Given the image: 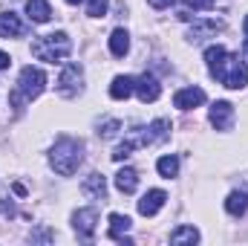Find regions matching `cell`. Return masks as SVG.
<instances>
[{"instance_id": "obj_1", "label": "cell", "mask_w": 248, "mask_h": 246, "mask_svg": "<svg viewBox=\"0 0 248 246\" xmlns=\"http://www.w3.org/2000/svg\"><path fill=\"white\" fill-rule=\"evenodd\" d=\"M81 162H84V142L72 139V136H58L55 145H52V151H49L52 171L61 174V177H72Z\"/></svg>"}, {"instance_id": "obj_2", "label": "cell", "mask_w": 248, "mask_h": 246, "mask_svg": "<svg viewBox=\"0 0 248 246\" xmlns=\"http://www.w3.org/2000/svg\"><path fill=\"white\" fill-rule=\"evenodd\" d=\"M46 90V72L41 70V67H23L20 70V75H17V87L12 90V107L20 113L23 110V105L26 102H32V99H38L41 93Z\"/></svg>"}, {"instance_id": "obj_3", "label": "cell", "mask_w": 248, "mask_h": 246, "mask_svg": "<svg viewBox=\"0 0 248 246\" xmlns=\"http://www.w3.org/2000/svg\"><path fill=\"white\" fill-rule=\"evenodd\" d=\"M69 53H72V41H69L66 32H49V35H41V38L32 41V55L38 61L61 64Z\"/></svg>"}, {"instance_id": "obj_4", "label": "cell", "mask_w": 248, "mask_h": 246, "mask_svg": "<svg viewBox=\"0 0 248 246\" xmlns=\"http://www.w3.org/2000/svg\"><path fill=\"white\" fill-rule=\"evenodd\" d=\"M208 70H211V75H214L222 87H228V90H240V87L248 84V64L240 61V55L225 53L219 61L214 64V67H208Z\"/></svg>"}, {"instance_id": "obj_5", "label": "cell", "mask_w": 248, "mask_h": 246, "mask_svg": "<svg viewBox=\"0 0 248 246\" xmlns=\"http://www.w3.org/2000/svg\"><path fill=\"white\" fill-rule=\"evenodd\" d=\"M81 87H84V67L78 61H69L66 67L61 70V78H58V96L63 99H75L78 93H81Z\"/></svg>"}, {"instance_id": "obj_6", "label": "cell", "mask_w": 248, "mask_h": 246, "mask_svg": "<svg viewBox=\"0 0 248 246\" xmlns=\"http://www.w3.org/2000/svg\"><path fill=\"white\" fill-rule=\"evenodd\" d=\"M95 223H98V209H95V206L78 209V211L72 214V229H75L78 238H84V241H90V238L95 235Z\"/></svg>"}, {"instance_id": "obj_7", "label": "cell", "mask_w": 248, "mask_h": 246, "mask_svg": "<svg viewBox=\"0 0 248 246\" xmlns=\"http://www.w3.org/2000/svg\"><path fill=\"white\" fill-rule=\"evenodd\" d=\"M133 93L147 105V102H156V99L162 96V84H159V78H156V75L144 72V75H139V78H136V90H133Z\"/></svg>"}, {"instance_id": "obj_8", "label": "cell", "mask_w": 248, "mask_h": 246, "mask_svg": "<svg viewBox=\"0 0 248 246\" xmlns=\"http://www.w3.org/2000/svg\"><path fill=\"white\" fill-rule=\"evenodd\" d=\"M199 105H205V90L202 87H182L173 96V107H179V110H193Z\"/></svg>"}, {"instance_id": "obj_9", "label": "cell", "mask_w": 248, "mask_h": 246, "mask_svg": "<svg viewBox=\"0 0 248 246\" xmlns=\"http://www.w3.org/2000/svg\"><path fill=\"white\" fill-rule=\"evenodd\" d=\"M211 124L217 127V130H231V124H234V105L231 102H214L211 105Z\"/></svg>"}, {"instance_id": "obj_10", "label": "cell", "mask_w": 248, "mask_h": 246, "mask_svg": "<svg viewBox=\"0 0 248 246\" xmlns=\"http://www.w3.org/2000/svg\"><path fill=\"white\" fill-rule=\"evenodd\" d=\"M222 20H196L190 29H187V41H193V44H199V41H205V38H214L217 32H222Z\"/></svg>"}, {"instance_id": "obj_11", "label": "cell", "mask_w": 248, "mask_h": 246, "mask_svg": "<svg viewBox=\"0 0 248 246\" xmlns=\"http://www.w3.org/2000/svg\"><path fill=\"white\" fill-rule=\"evenodd\" d=\"M168 203V194L162 191V188H150L141 200H139V214H144V217H153L162 206Z\"/></svg>"}, {"instance_id": "obj_12", "label": "cell", "mask_w": 248, "mask_h": 246, "mask_svg": "<svg viewBox=\"0 0 248 246\" xmlns=\"http://www.w3.org/2000/svg\"><path fill=\"white\" fill-rule=\"evenodd\" d=\"M130 217L127 214H119V211H113L110 214V232H107V238L110 241H119V244H130V238H124L127 232H130Z\"/></svg>"}, {"instance_id": "obj_13", "label": "cell", "mask_w": 248, "mask_h": 246, "mask_svg": "<svg viewBox=\"0 0 248 246\" xmlns=\"http://www.w3.org/2000/svg\"><path fill=\"white\" fill-rule=\"evenodd\" d=\"M81 191H84L87 197H93V200H104V197H107V180H104V174L93 171V174L81 183Z\"/></svg>"}, {"instance_id": "obj_14", "label": "cell", "mask_w": 248, "mask_h": 246, "mask_svg": "<svg viewBox=\"0 0 248 246\" xmlns=\"http://www.w3.org/2000/svg\"><path fill=\"white\" fill-rule=\"evenodd\" d=\"M23 35V23L20 18L9 9V12H0V38H17Z\"/></svg>"}, {"instance_id": "obj_15", "label": "cell", "mask_w": 248, "mask_h": 246, "mask_svg": "<svg viewBox=\"0 0 248 246\" xmlns=\"http://www.w3.org/2000/svg\"><path fill=\"white\" fill-rule=\"evenodd\" d=\"M133 90H136V78H133V75H116V78H113V84H110V96H113L116 102L130 99V96H133Z\"/></svg>"}, {"instance_id": "obj_16", "label": "cell", "mask_w": 248, "mask_h": 246, "mask_svg": "<svg viewBox=\"0 0 248 246\" xmlns=\"http://www.w3.org/2000/svg\"><path fill=\"white\" fill-rule=\"evenodd\" d=\"M26 15L32 23H46L52 18V6L46 0H26Z\"/></svg>"}, {"instance_id": "obj_17", "label": "cell", "mask_w": 248, "mask_h": 246, "mask_svg": "<svg viewBox=\"0 0 248 246\" xmlns=\"http://www.w3.org/2000/svg\"><path fill=\"white\" fill-rule=\"evenodd\" d=\"M110 53L116 55V58H124L127 53H130V32L127 29H113V35H110Z\"/></svg>"}, {"instance_id": "obj_18", "label": "cell", "mask_w": 248, "mask_h": 246, "mask_svg": "<svg viewBox=\"0 0 248 246\" xmlns=\"http://www.w3.org/2000/svg\"><path fill=\"white\" fill-rule=\"evenodd\" d=\"M225 211H228L231 217L246 214V211H248V194H246V191H231V194H228V200H225Z\"/></svg>"}, {"instance_id": "obj_19", "label": "cell", "mask_w": 248, "mask_h": 246, "mask_svg": "<svg viewBox=\"0 0 248 246\" xmlns=\"http://www.w3.org/2000/svg\"><path fill=\"white\" fill-rule=\"evenodd\" d=\"M170 244L173 246H185V244H199V229L196 226H179L170 232Z\"/></svg>"}, {"instance_id": "obj_20", "label": "cell", "mask_w": 248, "mask_h": 246, "mask_svg": "<svg viewBox=\"0 0 248 246\" xmlns=\"http://www.w3.org/2000/svg\"><path fill=\"white\" fill-rule=\"evenodd\" d=\"M116 188H119L122 194H133V191L139 188V174H136L133 168H122V171L116 174Z\"/></svg>"}, {"instance_id": "obj_21", "label": "cell", "mask_w": 248, "mask_h": 246, "mask_svg": "<svg viewBox=\"0 0 248 246\" xmlns=\"http://www.w3.org/2000/svg\"><path fill=\"white\" fill-rule=\"evenodd\" d=\"M156 171H159L165 180H173V177L179 174V157H176V154H168V157H162V159L156 162Z\"/></svg>"}, {"instance_id": "obj_22", "label": "cell", "mask_w": 248, "mask_h": 246, "mask_svg": "<svg viewBox=\"0 0 248 246\" xmlns=\"http://www.w3.org/2000/svg\"><path fill=\"white\" fill-rule=\"evenodd\" d=\"M119 130H122V122L119 119H104V122L98 124V136L101 139H113Z\"/></svg>"}, {"instance_id": "obj_23", "label": "cell", "mask_w": 248, "mask_h": 246, "mask_svg": "<svg viewBox=\"0 0 248 246\" xmlns=\"http://www.w3.org/2000/svg\"><path fill=\"white\" fill-rule=\"evenodd\" d=\"M107 9H110V0H90L87 15H90V18H104V15H107Z\"/></svg>"}, {"instance_id": "obj_24", "label": "cell", "mask_w": 248, "mask_h": 246, "mask_svg": "<svg viewBox=\"0 0 248 246\" xmlns=\"http://www.w3.org/2000/svg\"><path fill=\"white\" fill-rule=\"evenodd\" d=\"M185 3H187V9H196L199 12V9H211L217 0H185Z\"/></svg>"}, {"instance_id": "obj_25", "label": "cell", "mask_w": 248, "mask_h": 246, "mask_svg": "<svg viewBox=\"0 0 248 246\" xmlns=\"http://www.w3.org/2000/svg\"><path fill=\"white\" fill-rule=\"evenodd\" d=\"M153 9H168V6H173V0H147Z\"/></svg>"}, {"instance_id": "obj_26", "label": "cell", "mask_w": 248, "mask_h": 246, "mask_svg": "<svg viewBox=\"0 0 248 246\" xmlns=\"http://www.w3.org/2000/svg\"><path fill=\"white\" fill-rule=\"evenodd\" d=\"M9 64H12V58H9V55H6V53H0V70H6V67H9Z\"/></svg>"}, {"instance_id": "obj_27", "label": "cell", "mask_w": 248, "mask_h": 246, "mask_svg": "<svg viewBox=\"0 0 248 246\" xmlns=\"http://www.w3.org/2000/svg\"><path fill=\"white\" fill-rule=\"evenodd\" d=\"M12 188H15V194H20V197L26 194V185H20V183H15V185H12Z\"/></svg>"}, {"instance_id": "obj_28", "label": "cell", "mask_w": 248, "mask_h": 246, "mask_svg": "<svg viewBox=\"0 0 248 246\" xmlns=\"http://www.w3.org/2000/svg\"><path fill=\"white\" fill-rule=\"evenodd\" d=\"M243 32L248 35V15H246V20H243Z\"/></svg>"}, {"instance_id": "obj_29", "label": "cell", "mask_w": 248, "mask_h": 246, "mask_svg": "<svg viewBox=\"0 0 248 246\" xmlns=\"http://www.w3.org/2000/svg\"><path fill=\"white\" fill-rule=\"evenodd\" d=\"M66 3H69V6H78V3H81V0H66Z\"/></svg>"}, {"instance_id": "obj_30", "label": "cell", "mask_w": 248, "mask_h": 246, "mask_svg": "<svg viewBox=\"0 0 248 246\" xmlns=\"http://www.w3.org/2000/svg\"><path fill=\"white\" fill-rule=\"evenodd\" d=\"M243 50H246V55H248V35H246V44H243Z\"/></svg>"}]
</instances>
